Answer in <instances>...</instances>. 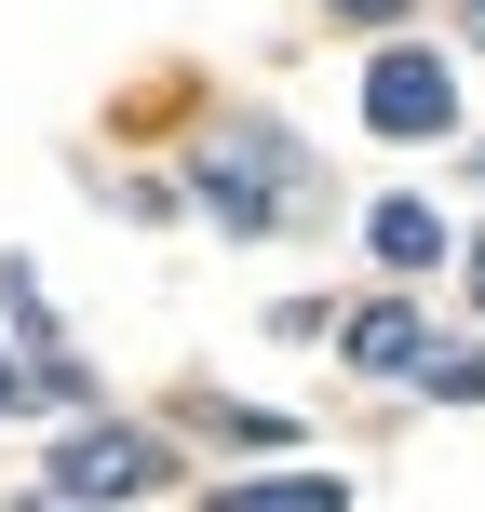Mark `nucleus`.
<instances>
[{"label": "nucleus", "mask_w": 485, "mask_h": 512, "mask_svg": "<svg viewBox=\"0 0 485 512\" xmlns=\"http://www.w3.org/2000/svg\"><path fill=\"white\" fill-rule=\"evenodd\" d=\"M324 14H337V27H364V41H391V27H405L418 0H324Z\"/></svg>", "instance_id": "obj_9"}, {"label": "nucleus", "mask_w": 485, "mask_h": 512, "mask_svg": "<svg viewBox=\"0 0 485 512\" xmlns=\"http://www.w3.org/2000/svg\"><path fill=\"white\" fill-rule=\"evenodd\" d=\"M364 122H378L391 149H445V135H459V68H445L432 41H378L364 54Z\"/></svg>", "instance_id": "obj_3"}, {"label": "nucleus", "mask_w": 485, "mask_h": 512, "mask_svg": "<svg viewBox=\"0 0 485 512\" xmlns=\"http://www.w3.org/2000/svg\"><path fill=\"white\" fill-rule=\"evenodd\" d=\"M189 432H216V445H297V418H270V405H189Z\"/></svg>", "instance_id": "obj_7"}, {"label": "nucleus", "mask_w": 485, "mask_h": 512, "mask_svg": "<svg viewBox=\"0 0 485 512\" xmlns=\"http://www.w3.org/2000/svg\"><path fill=\"white\" fill-rule=\"evenodd\" d=\"M189 203L216 216V230H243V243H270L283 216L310 203V149L270 122V108H230V122L203 135V162H189Z\"/></svg>", "instance_id": "obj_1"}, {"label": "nucleus", "mask_w": 485, "mask_h": 512, "mask_svg": "<svg viewBox=\"0 0 485 512\" xmlns=\"http://www.w3.org/2000/svg\"><path fill=\"white\" fill-rule=\"evenodd\" d=\"M364 256H378L391 283H432L445 256H459V230H445V216L418 203V189H378V203H364Z\"/></svg>", "instance_id": "obj_5"}, {"label": "nucleus", "mask_w": 485, "mask_h": 512, "mask_svg": "<svg viewBox=\"0 0 485 512\" xmlns=\"http://www.w3.org/2000/svg\"><path fill=\"white\" fill-rule=\"evenodd\" d=\"M149 486H162V432H135V418H95V405H81L68 432H54L41 499H27V512H135Z\"/></svg>", "instance_id": "obj_2"}, {"label": "nucleus", "mask_w": 485, "mask_h": 512, "mask_svg": "<svg viewBox=\"0 0 485 512\" xmlns=\"http://www.w3.org/2000/svg\"><path fill=\"white\" fill-rule=\"evenodd\" d=\"M337 351H351V378H418V364H432V310H418V283H378V297L337 324Z\"/></svg>", "instance_id": "obj_4"}, {"label": "nucleus", "mask_w": 485, "mask_h": 512, "mask_svg": "<svg viewBox=\"0 0 485 512\" xmlns=\"http://www.w3.org/2000/svg\"><path fill=\"white\" fill-rule=\"evenodd\" d=\"M41 405V378H27V364H0V418H27Z\"/></svg>", "instance_id": "obj_10"}, {"label": "nucleus", "mask_w": 485, "mask_h": 512, "mask_svg": "<svg viewBox=\"0 0 485 512\" xmlns=\"http://www.w3.org/2000/svg\"><path fill=\"white\" fill-rule=\"evenodd\" d=\"M472 41H485V0H472Z\"/></svg>", "instance_id": "obj_12"}, {"label": "nucleus", "mask_w": 485, "mask_h": 512, "mask_svg": "<svg viewBox=\"0 0 485 512\" xmlns=\"http://www.w3.org/2000/svg\"><path fill=\"white\" fill-rule=\"evenodd\" d=\"M459 270H472V310H485V230H472V243H459Z\"/></svg>", "instance_id": "obj_11"}, {"label": "nucleus", "mask_w": 485, "mask_h": 512, "mask_svg": "<svg viewBox=\"0 0 485 512\" xmlns=\"http://www.w3.org/2000/svg\"><path fill=\"white\" fill-rule=\"evenodd\" d=\"M203 512H351V472H230L203 486Z\"/></svg>", "instance_id": "obj_6"}, {"label": "nucleus", "mask_w": 485, "mask_h": 512, "mask_svg": "<svg viewBox=\"0 0 485 512\" xmlns=\"http://www.w3.org/2000/svg\"><path fill=\"white\" fill-rule=\"evenodd\" d=\"M418 391H432V405H485V351H432Z\"/></svg>", "instance_id": "obj_8"}, {"label": "nucleus", "mask_w": 485, "mask_h": 512, "mask_svg": "<svg viewBox=\"0 0 485 512\" xmlns=\"http://www.w3.org/2000/svg\"><path fill=\"white\" fill-rule=\"evenodd\" d=\"M472 176H485V149H472Z\"/></svg>", "instance_id": "obj_13"}]
</instances>
